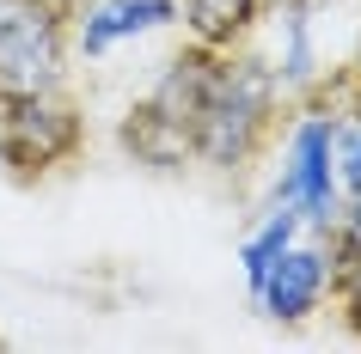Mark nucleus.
Returning a JSON list of instances; mask_svg holds the SVG:
<instances>
[{
  "label": "nucleus",
  "instance_id": "f03ea898",
  "mask_svg": "<svg viewBox=\"0 0 361 354\" xmlns=\"http://www.w3.org/2000/svg\"><path fill=\"white\" fill-rule=\"evenodd\" d=\"M61 80V25L49 0H0V92H49Z\"/></svg>",
  "mask_w": 361,
  "mask_h": 354
},
{
  "label": "nucleus",
  "instance_id": "6e6552de",
  "mask_svg": "<svg viewBox=\"0 0 361 354\" xmlns=\"http://www.w3.org/2000/svg\"><path fill=\"white\" fill-rule=\"evenodd\" d=\"M184 6H190L196 37H202V43H221V37H233V31L251 19L257 0H184Z\"/></svg>",
  "mask_w": 361,
  "mask_h": 354
},
{
  "label": "nucleus",
  "instance_id": "f257e3e1",
  "mask_svg": "<svg viewBox=\"0 0 361 354\" xmlns=\"http://www.w3.org/2000/svg\"><path fill=\"white\" fill-rule=\"evenodd\" d=\"M269 116V74L257 61H214L209 92H202V110H196L190 147L209 159V165H239L257 141Z\"/></svg>",
  "mask_w": 361,
  "mask_h": 354
},
{
  "label": "nucleus",
  "instance_id": "4468645a",
  "mask_svg": "<svg viewBox=\"0 0 361 354\" xmlns=\"http://www.w3.org/2000/svg\"><path fill=\"white\" fill-rule=\"evenodd\" d=\"M0 110H6V92H0Z\"/></svg>",
  "mask_w": 361,
  "mask_h": 354
},
{
  "label": "nucleus",
  "instance_id": "20e7f679",
  "mask_svg": "<svg viewBox=\"0 0 361 354\" xmlns=\"http://www.w3.org/2000/svg\"><path fill=\"white\" fill-rule=\"evenodd\" d=\"M282 196L300 202L306 220L331 226V122H300V134H294V165H288Z\"/></svg>",
  "mask_w": 361,
  "mask_h": 354
},
{
  "label": "nucleus",
  "instance_id": "39448f33",
  "mask_svg": "<svg viewBox=\"0 0 361 354\" xmlns=\"http://www.w3.org/2000/svg\"><path fill=\"white\" fill-rule=\"evenodd\" d=\"M251 287L269 305V317H306L312 299H319V287H324V257L319 251H282Z\"/></svg>",
  "mask_w": 361,
  "mask_h": 354
},
{
  "label": "nucleus",
  "instance_id": "0eeeda50",
  "mask_svg": "<svg viewBox=\"0 0 361 354\" xmlns=\"http://www.w3.org/2000/svg\"><path fill=\"white\" fill-rule=\"evenodd\" d=\"M171 19V0H104L92 19H86V49H111L116 37L153 31Z\"/></svg>",
  "mask_w": 361,
  "mask_h": 354
},
{
  "label": "nucleus",
  "instance_id": "f8f14e48",
  "mask_svg": "<svg viewBox=\"0 0 361 354\" xmlns=\"http://www.w3.org/2000/svg\"><path fill=\"white\" fill-rule=\"evenodd\" d=\"M349 317H355V330H361V251L349 263Z\"/></svg>",
  "mask_w": 361,
  "mask_h": 354
},
{
  "label": "nucleus",
  "instance_id": "7ed1b4c3",
  "mask_svg": "<svg viewBox=\"0 0 361 354\" xmlns=\"http://www.w3.org/2000/svg\"><path fill=\"white\" fill-rule=\"evenodd\" d=\"M80 141V122L61 104H49V92H6L0 110V159L13 165H49Z\"/></svg>",
  "mask_w": 361,
  "mask_h": 354
},
{
  "label": "nucleus",
  "instance_id": "423d86ee",
  "mask_svg": "<svg viewBox=\"0 0 361 354\" xmlns=\"http://www.w3.org/2000/svg\"><path fill=\"white\" fill-rule=\"evenodd\" d=\"M209 74H214V61H209V56H178V61H171V74L153 86L147 110L159 116L166 129H178L184 141H190L196 110H202V92H209Z\"/></svg>",
  "mask_w": 361,
  "mask_h": 354
},
{
  "label": "nucleus",
  "instance_id": "1a4fd4ad",
  "mask_svg": "<svg viewBox=\"0 0 361 354\" xmlns=\"http://www.w3.org/2000/svg\"><path fill=\"white\" fill-rule=\"evenodd\" d=\"M288 239H294V214H276V220H269L264 232H257V239L245 244V281H257V275H264L269 263H276V257L288 251Z\"/></svg>",
  "mask_w": 361,
  "mask_h": 354
},
{
  "label": "nucleus",
  "instance_id": "9d476101",
  "mask_svg": "<svg viewBox=\"0 0 361 354\" xmlns=\"http://www.w3.org/2000/svg\"><path fill=\"white\" fill-rule=\"evenodd\" d=\"M288 80H306V19L300 13H288Z\"/></svg>",
  "mask_w": 361,
  "mask_h": 354
},
{
  "label": "nucleus",
  "instance_id": "ddd939ff",
  "mask_svg": "<svg viewBox=\"0 0 361 354\" xmlns=\"http://www.w3.org/2000/svg\"><path fill=\"white\" fill-rule=\"evenodd\" d=\"M361 251V208H355V220H349V257Z\"/></svg>",
  "mask_w": 361,
  "mask_h": 354
},
{
  "label": "nucleus",
  "instance_id": "9b49d317",
  "mask_svg": "<svg viewBox=\"0 0 361 354\" xmlns=\"http://www.w3.org/2000/svg\"><path fill=\"white\" fill-rule=\"evenodd\" d=\"M343 171H349V184L361 189V129L343 134Z\"/></svg>",
  "mask_w": 361,
  "mask_h": 354
}]
</instances>
